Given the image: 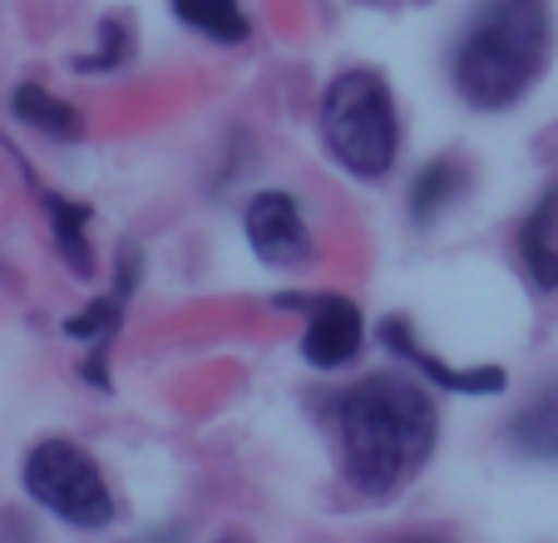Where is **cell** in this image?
Wrapping results in <instances>:
<instances>
[{"mask_svg": "<svg viewBox=\"0 0 558 543\" xmlns=\"http://www.w3.org/2000/svg\"><path fill=\"white\" fill-rule=\"evenodd\" d=\"M440 415L405 371L361 376L337 396V439L347 484L366 499L401 494L435 455Z\"/></svg>", "mask_w": 558, "mask_h": 543, "instance_id": "cell-1", "label": "cell"}, {"mask_svg": "<svg viewBox=\"0 0 558 543\" xmlns=\"http://www.w3.org/2000/svg\"><path fill=\"white\" fill-rule=\"evenodd\" d=\"M544 0H480L450 55V80L470 109H509L548 64Z\"/></svg>", "mask_w": 558, "mask_h": 543, "instance_id": "cell-2", "label": "cell"}, {"mask_svg": "<svg viewBox=\"0 0 558 543\" xmlns=\"http://www.w3.org/2000/svg\"><path fill=\"white\" fill-rule=\"evenodd\" d=\"M322 144L351 178H386L401 154V119L376 70H341L322 95Z\"/></svg>", "mask_w": 558, "mask_h": 543, "instance_id": "cell-3", "label": "cell"}, {"mask_svg": "<svg viewBox=\"0 0 558 543\" xmlns=\"http://www.w3.org/2000/svg\"><path fill=\"white\" fill-rule=\"evenodd\" d=\"M25 494L70 529H109L114 523V494H109L99 464L70 439H40L25 455Z\"/></svg>", "mask_w": 558, "mask_h": 543, "instance_id": "cell-4", "label": "cell"}, {"mask_svg": "<svg viewBox=\"0 0 558 543\" xmlns=\"http://www.w3.org/2000/svg\"><path fill=\"white\" fill-rule=\"evenodd\" d=\"M287 312H302V361L312 371H341L356 361L361 341H366V322H361V306L351 297L337 292H292L277 297Z\"/></svg>", "mask_w": 558, "mask_h": 543, "instance_id": "cell-5", "label": "cell"}, {"mask_svg": "<svg viewBox=\"0 0 558 543\" xmlns=\"http://www.w3.org/2000/svg\"><path fill=\"white\" fill-rule=\"evenodd\" d=\"M243 232H247V248H253L257 262H267V267L292 272V267L312 262V228H306L296 198L282 189H263L257 198H247Z\"/></svg>", "mask_w": 558, "mask_h": 543, "instance_id": "cell-6", "label": "cell"}, {"mask_svg": "<svg viewBox=\"0 0 558 543\" xmlns=\"http://www.w3.org/2000/svg\"><path fill=\"white\" fill-rule=\"evenodd\" d=\"M380 346H386L401 366H415L425 381H435V386L450 390V396H499V390L509 386L505 366H450V361L430 355L421 341H415L411 322H401V316L380 322Z\"/></svg>", "mask_w": 558, "mask_h": 543, "instance_id": "cell-7", "label": "cell"}, {"mask_svg": "<svg viewBox=\"0 0 558 543\" xmlns=\"http://www.w3.org/2000/svg\"><path fill=\"white\" fill-rule=\"evenodd\" d=\"M509 449L519 460L558 464V376L544 381L509 420Z\"/></svg>", "mask_w": 558, "mask_h": 543, "instance_id": "cell-8", "label": "cell"}, {"mask_svg": "<svg viewBox=\"0 0 558 543\" xmlns=\"http://www.w3.org/2000/svg\"><path fill=\"white\" fill-rule=\"evenodd\" d=\"M554 232H558V183L519 222V257H524L529 282L538 292H558V238Z\"/></svg>", "mask_w": 558, "mask_h": 543, "instance_id": "cell-9", "label": "cell"}, {"mask_svg": "<svg viewBox=\"0 0 558 543\" xmlns=\"http://www.w3.org/2000/svg\"><path fill=\"white\" fill-rule=\"evenodd\" d=\"M124 297L129 292H109V297H95V302L85 306V312H74L70 322H64V336H74V341H89L95 351H89V361L80 371H85V381L89 386H99V390H109V346H114V336H119V322H124Z\"/></svg>", "mask_w": 558, "mask_h": 543, "instance_id": "cell-10", "label": "cell"}, {"mask_svg": "<svg viewBox=\"0 0 558 543\" xmlns=\"http://www.w3.org/2000/svg\"><path fill=\"white\" fill-rule=\"evenodd\" d=\"M11 114L21 119L25 129H35V134H45V138H60V144H70V138L85 134V114H80L70 99L40 89V84H21V89H15Z\"/></svg>", "mask_w": 558, "mask_h": 543, "instance_id": "cell-11", "label": "cell"}, {"mask_svg": "<svg viewBox=\"0 0 558 543\" xmlns=\"http://www.w3.org/2000/svg\"><path fill=\"white\" fill-rule=\"evenodd\" d=\"M45 213H50V232H54V248H60L64 267L74 277H89L95 272V248H89V208L85 203H70L60 193H40Z\"/></svg>", "mask_w": 558, "mask_h": 543, "instance_id": "cell-12", "label": "cell"}, {"mask_svg": "<svg viewBox=\"0 0 558 543\" xmlns=\"http://www.w3.org/2000/svg\"><path fill=\"white\" fill-rule=\"evenodd\" d=\"M173 15L183 31H198L213 45H243L253 35L243 0H173Z\"/></svg>", "mask_w": 558, "mask_h": 543, "instance_id": "cell-13", "label": "cell"}, {"mask_svg": "<svg viewBox=\"0 0 558 543\" xmlns=\"http://www.w3.org/2000/svg\"><path fill=\"white\" fill-rule=\"evenodd\" d=\"M460 193H464V168L454 164V158H435V164H425L411 183V218L415 222L440 218Z\"/></svg>", "mask_w": 558, "mask_h": 543, "instance_id": "cell-14", "label": "cell"}, {"mask_svg": "<svg viewBox=\"0 0 558 543\" xmlns=\"http://www.w3.org/2000/svg\"><path fill=\"white\" fill-rule=\"evenodd\" d=\"M129 45H134L129 25L119 21V15H109V21L99 25V50H95V55H85V60H74V70H85V74H95V70H114V64H124V60H129Z\"/></svg>", "mask_w": 558, "mask_h": 543, "instance_id": "cell-15", "label": "cell"}, {"mask_svg": "<svg viewBox=\"0 0 558 543\" xmlns=\"http://www.w3.org/2000/svg\"><path fill=\"white\" fill-rule=\"evenodd\" d=\"M401 543H445V539H401Z\"/></svg>", "mask_w": 558, "mask_h": 543, "instance_id": "cell-16", "label": "cell"}, {"mask_svg": "<svg viewBox=\"0 0 558 543\" xmlns=\"http://www.w3.org/2000/svg\"><path fill=\"white\" fill-rule=\"evenodd\" d=\"M366 5H380V0H366Z\"/></svg>", "mask_w": 558, "mask_h": 543, "instance_id": "cell-17", "label": "cell"}]
</instances>
